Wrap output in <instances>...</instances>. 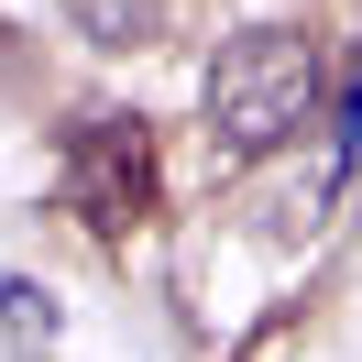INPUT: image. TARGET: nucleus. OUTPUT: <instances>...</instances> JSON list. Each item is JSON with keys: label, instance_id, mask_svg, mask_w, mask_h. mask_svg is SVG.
Listing matches in <instances>:
<instances>
[{"label": "nucleus", "instance_id": "f257e3e1", "mask_svg": "<svg viewBox=\"0 0 362 362\" xmlns=\"http://www.w3.org/2000/svg\"><path fill=\"white\" fill-rule=\"evenodd\" d=\"M318 99H329V55H318V33H296V23H242L220 55H209V77H198L209 154H220V165H264L274 143H296V132L318 121Z\"/></svg>", "mask_w": 362, "mask_h": 362}, {"label": "nucleus", "instance_id": "f03ea898", "mask_svg": "<svg viewBox=\"0 0 362 362\" xmlns=\"http://www.w3.org/2000/svg\"><path fill=\"white\" fill-rule=\"evenodd\" d=\"M66 209L88 230H132L154 209V132L132 110H88L66 132Z\"/></svg>", "mask_w": 362, "mask_h": 362}, {"label": "nucleus", "instance_id": "7ed1b4c3", "mask_svg": "<svg viewBox=\"0 0 362 362\" xmlns=\"http://www.w3.org/2000/svg\"><path fill=\"white\" fill-rule=\"evenodd\" d=\"M55 11H66L77 33H88V45H154V23H165V0H55Z\"/></svg>", "mask_w": 362, "mask_h": 362}, {"label": "nucleus", "instance_id": "20e7f679", "mask_svg": "<svg viewBox=\"0 0 362 362\" xmlns=\"http://www.w3.org/2000/svg\"><path fill=\"white\" fill-rule=\"evenodd\" d=\"M0 318H11V340H23V351H45V340H55V308H45V286H11V274H0Z\"/></svg>", "mask_w": 362, "mask_h": 362}]
</instances>
